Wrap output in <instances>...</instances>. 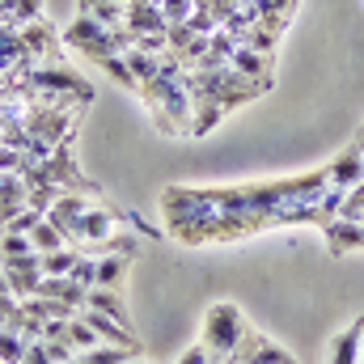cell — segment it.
I'll use <instances>...</instances> for the list:
<instances>
[{
  "mask_svg": "<svg viewBox=\"0 0 364 364\" xmlns=\"http://www.w3.org/2000/svg\"><path fill=\"white\" fill-rule=\"evenodd\" d=\"M246 331H250V326H246V318H242V309H237L233 301H216V305L203 314V348H208L212 356H220V360L237 356Z\"/></svg>",
  "mask_w": 364,
  "mask_h": 364,
  "instance_id": "cell-1",
  "label": "cell"
},
{
  "mask_svg": "<svg viewBox=\"0 0 364 364\" xmlns=\"http://www.w3.org/2000/svg\"><path fill=\"white\" fill-rule=\"evenodd\" d=\"M64 43L68 47H77L81 55H90V60H110V55H123V47H119V38H114V30H106L102 21H93L90 13H77V21L64 30Z\"/></svg>",
  "mask_w": 364,
  "mask_h": 364,
  "instance_id": "cell-2",
  "label": "cell"
},
{
  "mask_svg": "<svg viewBox=\"0 0 364 364\" xmlns=\"http://www.w3.org/2000/svg\"><path fill=\"white\" fill-rule=\"evenodd\" d=\"M21 43H26V55H30L34 64H64V55H60V38H55V30H51L43 17L21 26Z\"/></svg>",
  "mask_w": 364,
  "mask_h": 364,
  "instance_id": "cell-3",
  "label": "cell"
},
{
  "mask_svg": "<svg viewBox=\"0 0 364 364\" xmlns=\"http://www.w3.org/2000/svg\"><path fill=\"white\" fill-rule=\"evenodd\" d=\"M0 272H4V279H9V288H13V296H17V301L38 296V279H43L38 255H26V259H4V263H0Z\"/></svg>",
  "mask_w": 364,
  "mask_h": 364,
  "instance_id": "cell-4",
  "label": "cell"
},
{
  "mask_svg": "<svg viewBox=\"0 0 364 364\" xmlns=\"http://www.w3.org/2000/svg\"><path fill=\"white\" fill-rule=\"evenodd\" d=\"M322 237H326V250H331V255L364 250V220H343V216H335L331 225H322Z\"/></svg>",
  "mask_w": 364,
  "mask_h": 364,
  "instance_id": "cell-5",
  "label": "cell"
},
{
  "mask_svg": "<svg viewBox=\"0 0 364 364\" xmlns=\"http://www.w3.org/2000/svg\"><path fill=\"white\" fill-rule=\"evenodd\" d=\"M237 356L246 364H296L279 343H272L267 335H259V331H246V339H242V348H237Z\"/></svg>",
  "mask_w": 364,
  "mask_h": 364,
  "instance_id": "cell-6",
  "label": "cell"
},
{
  "mask_svg": "<svg viewBox=\"0 0 364 364\" xmlns=\"http://www.w3.org/2000/svg\"><path fill=\"white\" fill-rule=\"evenodd\" d=\"M85 284H77L73 275H43L38 279V296H51V301H64L73 309H85Z\"/></svg>",
  "mask_w": 364,
  "mask_h": 364,
  "instance_id": "cell-7",
  "label": "cell"
},
{
  "mask_svg": "<svg viewBox=\"0 0 364 364\" xmlns=\"http://www.w3.org/2000/svg\"><path fill=\"white\" fill-rule=\"evenodd\" d=\"M26 203V178L21 174H0V225H9L13 216H21Z\"/></svg>",
  "mask_w": 364,
  "mask_h": 364,
  "instance_id": "cell-8",
  "label": "cell"
},
{
  "mask_svg": "<svg viewBox=\"0 0 364 364\" xmlns=\"http://www.w3.org/2000/svg\"><path fill=\"white\" fill-rule=\"evenodd\" d=\"M85 309H97V314H106V318H114V322H123V326L132 331V314H127L123 292H110V288H90V292H85Z\"/></svg>",
  "mask_w": 364,
  "mask_h": 364,
  "instance_id": "cell-9",
  "label": "cell"
},
{
  "mask_svg": "<svg viewBox=\"0 0 364 364\" xmlns=\"http://www.w3.org/2000/svg\"><path fill=\"white\" fill-rule=\"evenodd\" d=\"M127 272H132V255H102V259H97V279H93V288L123 292Z\"/></svg>",
  "mask_w": 364,
  "mask_h": 364,
  "instance_id": "cell-10",
  "label": "cell"
},
{
  "mask_svg": "<svg viewBox=\"0 0 364 364\" xmlns=\"http://www.w3.org/2000/svg\"><path fill=\"white\" fill-rule=\"evenodd\" d=\"M364 356V326L360 318L343 331V335H335V343H331V364H360Z\"/></svg>",
  "mask_w": 364,
  "mask_h": 364,
  "instance_id": "cell-11",
  "label": "cell"
},
{
  "mask_svg": "<svg viewBox=\"0 0 364 364\" xmlns=\"http://www.w3.org/2000/svg\"><path fill=\"white\" fill-rule=\"evenodd\" d=\"M229 68L242 73V77H250V81H259V85H267V77H272L267 55H263V51H250V47H237L233 60H229Z\"/></svg>",
  "mask_w": 364,
  "mask_h": 364,
  "instance_id": "cell-12",
  "label": "cell"
},
{
  "mask_svg": "<svg viewBox=\"0 0 364 364\" xmlns=\"http://www.w3.org/2000/svg\"><path fill=\"white\" fill-rule=\"evenodd\" d=\"M123 60H127V68H132V77H136V85H140V90H144V85H153V81L161 77V68H166V64H161V55H149V51H136V47H132V51H123Z\"/></svg>",
  "mask_w": 364,
  "mask_h": 364,
  "instance_id": "cell-13",
  "label": "cell"
},
{
  "mask_svg": "<svg viewBox=\"0 0 364 364\" xmlns=\"http://www.w3.org/2000/svg\"><path fill=\"white\" fill-rule=\"evenodd\" d=\"M77 259H81V250H77V246H60V250L38 255V267H43V275H73Z\"/></svg>",
  "mask_w": 364,
  "mask_h": 364,
  "instance_id": "cell-14",
  "label": "cell"
},
{
  "mask_svg": "<svg viewBox=\"0 0 364 364\" xmlns=\"http://www.w3.org/2000/svg\"><path fill=\"white\" fill-rule=\"evenodd\" d=\"M30 242H34V250H38V255H47V250H60V246H68V237H64V233H60V229H55V225H51L47 216H43V220L34 225Z\"/></svg>",
  "mask_w": 364,
  "mask_h": 364,
  "instance_id": "cell-15",
  "label": "cell"
},
{
  "mask_svg": "<svg viewBox=\"0 0 364 364\" xmlns=\"http://www.w3.org/2000/svg\"><path fill=\"white\" fill-rule=\"evenodd\" d=\"M68 343L77 348V356H81V352H90V348H97V343H102V339L93 335V326L85 322V318H81V309H77V314H73V322H68Z\"/></svg>",
  "mask_w": 364,
  "mask_h": 364,
  "instance_id": "cell-16",
  "label": "cell"
},
{
  "mask_svg": "<svg viewBox=\"0 0 364 364\" xmlns=\"http://www.w3.org/2000/svg\"><path fill=\"white\" fill-rule=\"evenodd\" d=\"M26 352H30V343H26L17 331L0 326V364H21L26 360Z\"/></svg>",
  "mask_w": 364,
  "mask_h": 364,
  "instance_id": "cell-17",
  "label": "cell"
},
{
  "mask_svg": "<svg viewBox=\"0 0 364 364\" xmlns=\"http://www.w3.org/2000/svg\"><path fill=\"white\" fill-rule=\"evenodd\" d=\"M26 255H38L34 242H30L26 233H9V229H0V263H4V259H26Z\"/></svg>",
  "mask_w": 364,
  "mask_h": 364,
  "instance_id": "cell-18",
  "label": "cell"
},
{
  "mask_svg": "<svg viewBox=\"0 0 364 364\" xmlns=\"http://www.w3.org/2000/svg\"><path fill=\"white\" fill-rule=\"evenodd\" d=\"M81 360H85V364H127V360H136V352H132V348L97 343V348H90V352H81Z\"/></svg>",
  "mask_w": 364,
  "mask_h": 364,
  "instance_id": "cell-19",
  "label": "cell"
},
{
  "mask_svg": "<svg viewBox=\"0 0 364 364\" xmlns=\"http://www.w3.org/2000/svg\"><path fill=\"white\" fill-rule=\"evenodd\" d=\"M102 68L123 85V90H132V93H140V85H136V77H132V68H127V60L123 55H110V60H102Z\"/></svg>",
  "mask_w": 364,
  "mask_h": 364,
  "instance_id": "cell-20",
  "label": "cell"
},
{
  "mask_svg": "<svg viewBox=\"0 0 364 364\" xmlns=\"http://www.w3.org/2000/svg\"><path fill=\"white\" fill-rule=\"evenodd\" d=\"M153 4L166 13V21H170V26H182V21L195 13V0H153Z\"/></svg>",
  "mask_w": 364,
  "mask_h": 364,
  "instance_id": "cell-21",
  "label": "cell"
},
{
  "mask_svg": "<svg viewBox=\"0 0 364 364\" xmlns=\"http://www.w3.org/2000/svg\"><path fill=\"white\" fill-rule=\"evenodd\" d=\"M68 322L73 318H47L43 322V343H68ZM73 348V343H68Z\"/></svg>",
  "mask_w": 364,
  "mask_h": 364,
  "instance_id": "cell-22",
  "label": "cell"
},
{
  "mask_svg": "<svg viewBox=\"0 0 364 364\" xmlns=\"http://www.w3.org/2000/svg\"><path fill=\"white\" fill-rule=\"evenodd\" d=\"M38 220H43V212H34V208H26L21 216H13V220H9V225H0V229H9V233H26V237H30Z\"/></svg>",
  "mask_w": 364,
  "mask_h": 364,
  "instance_id": "cell-23",
  "label": "cell"
},
{
  "mask_svg": "<svg viewBox=\"0 0 364 364\" xmlns=\"http://www.w3.org/2000/svg\"><path fill=\"white\" fill-rule=\"evenodd\" d=\"M38 13H43V0H17L9 17H13L17 26H26V21H38Z\"/></svg>",
  "mask_w": 364,
  "mask_h": 364,
  "instance_id": "cell-24",
  "label": "cell"
},
{
  "mask_svg": "<svg viewBox=\"0 0 364 364\" xmlns=\"http://www.w3.org/2000/svg\"><path fill=\"white\" fill-rule=\"evenodd\" d=\"M73 279H77V284H85V288H93V279H97V259L81 255V259H77V267H73Z\"/></svg>",
  "mask_w": 364,
  "mask_h": 364,
  "instance_id": "cell-25",
  "label": "cell"
},
{
  "mask_svg": "<svg viewBox=\"0 0 364 364\" xmlns=\"http://www.w3.org/2000/svg\"><path fill=\"white\" fill-rule=\"evenodd\" d=\"M43 352L51 356V364H64L77 356V348H68V343H43Z\"/></svg>",
  "mask_w": 364,
  "mask_h": 364,
  "instance_id": "cell-26",
  "label": "cell"
},
{
  "mask_svg": "<svg viewBox=\"0 0 364 364\" xmlns=\"http://www.w3.org/2000/svg\"><path fill=\"white\" fill-rule=\"evenodd\" d=\"M17 305H21V301L13 296V288H9V279H4V272H0V309H4V314H17Z\"/></svg>",
  "mask_w": 364,
  "mask_h": 364,
  "instance_id": "cell-27",
  "label": "cell"
},
{
  "mask_svg": "<svg viewBox=\"0 0 364 364\" xmlns=\"http://www.w3.org/2000/svg\"><path fill=\"white\" fill-rule=\"evenodd\" d=\"M208 360H212V356H208V348H203V343H195V348H186V352H182L178 364H208Z\"/></svg>",
  "mask_w": 364,
  "mask_h": 364,
  "instance_id": "cell-28",
  "label": "cell"
},
{
  "mask_svg": "<svg viewBox=\"0 0 364 364\" xmlns=\"http://www.w3.org/2000/svg\"><path fill=\"white\" fill-rule=\"evenodd\" d=\"M102 4H110V0H81L77 13H93V9H102Z\"/></svg>",
  "mask_w": 364,
  "mask_h": 364,
  "instance_id": "cell-29",
  "label": "cell"
},
{
  "mask_svg": "<svg viewBox=\"0 0 364 364\" xmlns=\"http://www.w3.org/2000/svg\"><path fill=\"white\" fill-rule=\"evenodd\" d=\"M64 364H85V360H81V356H73V360H64Z\"/></svg>",
  "mask_w": 364,
  "mask_h": 364,
  "instance_id": "cell-30",
  "label": "cell"
},
{
  "mask_svg": "<svg viewBox=\"0 0 364 364\" xmlns=\"http://www.w3.org/2000/svg\"><path fill=\"white\" fill-rule=\"evenodd\" d=\"M360 326H364V314H360ZM360 360H364V356H360Z\"/></svg>",
  "mask_w": 364,
  "mask_h": 364,
  "instance_id": "cell-31",
  "label": "cell"
},
{
  "mask_svg": "<svg viewBox=\"0 0 364 364\" xmlns=\"http://www.w3.org/2000/svg\"><path fill=\"white\" fill-rule=\"evenodd\" d=\"M127 364H136V360H127Z\"/></svg>",
  "mask_w": 364,
  "mask_h": 364,
  "instance_id": "cell-32",
  "label": "cell"
},
{
  "mask_svg": "<svg viewBox=\"0 0 364 364\" xmlns=\"http://www.w3.org/2000/svg\"><path fill=\"white\" fill-rule=\"evenodd\" d=\"M360 220H364V216H360Z\"/></svg>",
  "mask_w": 364,
  "mask_h": 364,
  "instance_id": "cell-33",
  "label": "cell"
}]
</instances>
